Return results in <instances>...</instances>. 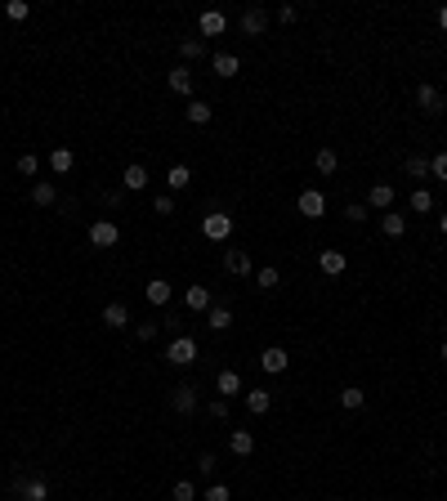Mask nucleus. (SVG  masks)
<instances>
[{
	"label": "nucleus",
	"mask_w": 447,
	"mask_h": 501,
	"mask_svg": "<svg viewBox=\"0 0 447 501\" xmlns=\"http://www.w3.org/2000/svg\"><path fill=\"white\" fill-rule=\"evenodd\" d=\"M166 358L175 367H193L197 363V340L193 336H175V340H170V349H166Z\"/></svg>",
	"instance_id": "1"
},
{
	"label": "nucleus",
	"mask_w": 447,
	"mask_h": 501,
	"mask_svg": "<svg viewBox=\"0 0 447 501\" xmlns=\"http://www.w3.org/2000/svg\"><path fill=\"white\" fill-rule=\"evenodd\" d=\"M296 206H300L304 220H322V215H327V197H322L318 188H304V193L296 197Z\"/></svg>",
	"instance_id": "2"
},
{
	"label": "nucleus",
	"mask_w": 447,
	"mask_h": 501,
	"mask_svg": "<svg viewBox=\"0 0 447 501\" xmlns=\"http://www.w3.org/2000/svg\"><path fill=\"white\" fill-rule=\"evenodd\" d=\"M202 233H206V238H211V242H228V238H233V215H206V220H202Z\"/></svg>",
	"instance_id": "3"
},
{
	"label": "nucleus",
	"mask_w": 447,
	"mask_h": 501,
	"mask_svg": "<svg viewBox=\"0 0 447 501\" xmlns=\"http://www.w3.org/2000/svg\"><path fill=\"white\" fill-rule=\"evenodd\" d=\"M260 367H264V372H273V376H282V372L291 367V354H287L282 345H269V349L260 354Z\"/></svg>",
	"instance_id": "4"
},
{
	"label": "nucleus",
	"mask_w": 447,
	"mask_h": 501,
	"mask_svg": "<svg viewBox=\"0 0 447 501\" xmlns=\"http://www.w3.org/2000/svg\"><path fill=\"white\" fill-rule=\"evenodd\" d=\"M117 238H121V229L112 220H94L90 224V242L94 247H117Z\"/></svg>",
	"instance_id": "5"
},
{
	"label": "nucleus",
	"mask_w": 447,
	"mask_h": 501,
	"mask_svg": "<svg viewBox=\"0 0 447 501\" xmlns=\"http://www.w3.org/2000/svg\"><path fill=\"white\" fill-rule=\"evenodd\" d=\"M416 103H421V112H430V117H443V108H447V99L434 90V85H421V90H416Z\"/></svg>",
	"instance_id": "6"
},
{
	"label": "nucleus",
	"mask_w": 447,
	"mask_h": 501,
	"mask_svg": "<svg viewBox=\"0 0 447 501\" xmlns=\"http://www.w3.org/2000/svg\"><path fill=\"white\" fill-rule=\"evenodd\" d=\"M197 27H202V36H224V32H228L224 9H206V14L197 18Z\"/></svg>",
	"instance_id": "7"
},
{
	"label": "nucleus",
	"mask_w": 447,
	"mask_h": 501,
	"mask_svg": "<svg viewBox=\"0 0 447 501\" xmlns=\"http://www.w3.org/2000/svg\"><path fill=\"white\" fill-rule=\"evenodd\" d=\"M264 27H269V14H264V9H246V14H242V32L246 36H255V41H260V36H264Z\"/></svg>",
	"instance_id": "8"
},
{
	"label": "nucleus",
	"mask_w": 447,
	"mask_h": 501,
	"mask_svg": "<svg viewBox=\"0 0 447 501\" xmlns=\"http://www.w3.org/2000/svg\"><path fill=\"white\" fill-rule=\"evenodd\" d=\"M367 206L372 211H389L394 206V184H372L367 188Z\"/></svg>",
	"instance_id": "9"
},
{
	"label": "nucleus",
	"mask_w": 447,
	"mask_h": 501,
	"mask_svg": "<svg viewBox=\"0 0 447 501\" xmlns=\"http://www.w3.org/2000/svg\"><path fill=\"white\" fill-rule=\"evenodd\" d=\"M170 408L175 412H193L197 408V390L193 385H175V390H170Z\"/></svg>",
	"instance_id": "10"
},
{
	"label": "nucleus",
	"mask_w": 447,
	"mask_h": 501,
	"mask_svg": "<svg viewBox=\"0 0 447 501\" xmlns=\"http://www.w3.org/2000/svg\"><path fill=\"white\" fill-rule=\"evenodd\" d=\"M318 269L327 273V278H336V273H345V269H349L345 251H322V255H318Z\"/></svg>",
	"instance_id": "11"
},
{
	"label": "nucleus",
	"mask_w": 447,
	"mask_h": 501,
	"mask_svg": "<svg viewBox=\"0 0 447 501\" xmlns=\"http://www.w3.org/2000/svg\"><path fill=\"white\" fill-rule=\"evenodd\" d=\"M224 269L233 273V278H246V273H251V255L246 251H224Z\"/></svg>",
	"instance_id": "12"
},
{
	"label": "nucleus",
	"mask_w": 447,
	"mask_h": 501,
	"mask_svg": "<svg viewBox=\"0 0 447 501\" xmlns=\"http://www.w3.org/2000/svg\"><path fill=\"white\" fill-rule=\"evenodd\" d=\"M246 412H255V417H264V412H269L273 408V394L269 390H246Z\"/></svg>",
	"instance_id": "13"
},
{
	"label": "nucleus",
	"mask_w": 447,
	"mask_h": 501,
	"mask_svg": "<svg viewBox=\"0 0 447 501\" xmlns=\"http://www.w3.org/2000/svg\"><path fill=\"white\" fill-rule=\"evenodd\" d=\"M121 184H126V193H144V188H148V170L144 166H126V175H121Z\"/></svg>",
	"instance_id": "14"
},
{
	"label": "nucleus",
	"mask_w": 447,
	"mask_h": 501,
	"mask_svg": "<svg viewBox=\"0 0 447 501\" xmlns=\"http://www.w3.org/2000/svg\"><path fill=\"white\" fill-rule=\"evenodd\" d=\"M103 323H108V327H112V332H121V327H126V323H130V309H126V305H121V300H112V305H108V309H103Z\"/></svg>",
	"instance_id": "15"
},
{
	"label": "nucleus",
	"mask_w": 447,
	"mask_h": 501,
	"mask_svg": "<svg viewBox=\"0 0 447 501\" xmlns=\"http://www.w3.org/2000/svg\"><path fill=\"white\" fill-rule=\"evenodd\" d=\"M228 448H233L237 457H251V452H255V434L251 430H233V434H228Z\"/></svg>",
	"instance_id": "16"
},
{
	"label": "nucleus",
	"mask_w": 447,
	"mask_h": 501,
	"mask_svg": "<svg viewBox=\"0 0 447 501\" xmlns=\"http://www.w3.org/2000/svg\"><path fill=\"white\" fill-rule=\"evenodd\" d=\"M144 296H148V305H170V282L166 278H152L144 287Z\"/></svg>",
	"instance_id": "17"
},
{
	"label": "nucleus",
	"mask_w": 447,
	"mask_h": 501,
	"mask_svg": "<svg viewBox=\"0 0 447 501\" xmlns=\"http://www.w3.org/2000/svg\"><path fill=\"white\" fill-rule=\"evenodd\" d=\"M380 233H385V238H403V233H407V215L403 211L385 215V220H380Z\"/></svg>",
	"instance_id": "18"
},
{
	"label": "nucleus",
	"mask_w": 447,
	"mask_h": 501,
	"mask_svg": "<svg viewBox=\"0 0 447 501\" xmlns=\"http://www.w3.org/2000/svg\"><path fill=\"white\" fill-rule=\"evenodd\" d=\"M206 327H211V332H228V327H233V314H228L224 305H211V314H206Z\"/></svg>",
	"instance_id": "19"
},
{
	"label": "nucleus",
	"mask_w": 447,
	"mask_h": 501,
	"mask_svg": "<svg viewBox=\"0 0 447 501\" xmlns=\"http://www.w3.org/2000/svg\"><path fill=\"white\" fill-rule=\"evenodd\" d=\"M188 309H193V314H211V291L206 287H188Z\"/></svg>",
	"instance_id": "20"
},
{
	"label": "nucleus",
	"mask_w": 447,
	"mask_h": 501,
	"mask_svg": "<svg viewBox=\"0 0 447 501\" xmlns=\"http://www.w3.org/2000/svg\"><path fill=\"white\" fill-rule=\"evenodd\" d=\"M215 72H220V77H237V72H242V59H237V54H215Z\"/></svg>",
	"instance_id": "21"
},
{
	"label": "nucleus",
	"mask_w": 447,
	"mask_h": 501,
	"mask_svg": "<svg viewBox=\"0 0 447 501\" xmlns=\"http://www.w3.org/2000/svg\"><path fill=\"white\" fill-rule=\"evenodd\" d=\"M215 390H220L224 399H228V394H242V376H237V372H220V376H215Z\"/></svg>",
	"instance_id": "22"
},
{
	"label": "nucleus",
	"mask_w": 447,
	"mask_h": 501,
	"mask_svg": "<svg viewBox=\"0 0 447 501\" xmlns=\"http://www.w3.org/2000/svg\"><path fill=\"white\" fill-rule=\"evenodd\" d=\"M23 497L27 501H50V484L45 479H23Z\"/></svg>",
	"instance_id": "23"
},
{
	"label": "nucleus",
	"mask_w": 447,
	"mask_h": 501,
	"mask_svg": "<svg viewBox=\"0 0 447 501\" xmlns=\"http://www.w3.org/2000/svg\"><path fill=\"white\" fill-rule=\"evenodd\" d=\"M211 117H215V112H211V103H202V99H193V103H188V121H193V126H211Z\"/></svg>",
	"instance_id": "24"
},
{
	"label": "nucleus",
	"mask_w": 447,
	"mask_h": 501,
	"mask_svg": "<svg viewBox=\"0 0 447 501\" xmlns=\"http://www.w3.org/2000/svg\"><path fill=\"white\" fill-rule=\"evenodd\" d=\"M76 166V157H72V148H54L50 153V170H59V175H68V170Z\"/></svg>",
	"instance_id": "25"
},
{
	"label": "nucleus",
	"mask_w": 447,
	"mask_h": 501,
	"mask_svg": "<svg viewBox=\"0 0 447 501\" xmlns=\"http://www.w3.org/2000/svg\"><path fill=\"white\" fill-rule=\"evenodd\" d=\"M313 166L322 170V175H336V166H340V157H336V148H318V157H313Z\"/></svg>",
	"instance_id": "26"
},
{
	"label": "nucleus",
	"mask_w": 447,
	"mask_h": 501,
	"mask_svg": "<svg viewBox=\"0 0 447 501\" xmlns=\"http://www.w3.org/2000/svg\"><path fill=\"white\" fill-rule=\"evenodd\" d=\"M170 90H175V94H193V72L175 68V72H170Z\"/></svg>",
	"instance_id": "27"
},
{
	"label": "nucleus",
	"mask_w": 447,
	"mask_h": 501,
	"mask_svg": "<svg viewBox=\"0 0 447 501\" xmlns=\"http://www.w3.org/2000/svg\"><path fill=\"white\" fill-rule=\"evenodd\" d=\"M32 202H36V206H54V202H59V193H54V184H50V179L32 188Z\"/></svg>",
	"instance_id": "28"
},
{
	"label": "nucleus",
	"mask_w": 447,
	"mask_h": 501,
	"mask_svg": "<svg viewBox=\"0 0 447 501\" xmlns=\"http://www.w3.org/2000/svg\"><path fill=\"white\" fill-rule=\"evenodd\" d=\"M407 206H412V211H416V215H425V211H434V197H430V188H416V193H412V202H407Z\"/></svg>",
	"instance_id": "29"
},
{
	"label": "nucleus",
	"mask_w": 447,
	"mask_h": 501,
	"mask_svg": "<svg viewBox=\"0 0 447 501\" xmlns=\"http://www.w3.org/2000/svg\"><path fill=\"white\" fill-rule=\"evenodd\" d=\"M340 403H345L349 412H358V408H363V403H367V394L358 390V385H349V390H340Z\"/></svg>",
	"instance_id": "30"
},
{
	"label": "nucleus",
	"mask_w": 447,
	"mask_h": 501,
	"mask_svg": "<svg viewBox=\"0 0 447 501\" xmlns=\"http://www.w3.org/2000/svg\"><path fill=\"white\" fill-rule=\"evenodd\" d=\"M188 179H193V170H188V166H170L166 184H170V188H175V193H179V188H188Z\"/></svg>",
	"instance_id": "31"
},
{
	"label": "nucleus",
	"mask_w": 447,
	"mask_h": 501,
	"mask_svg": "<svg viewBox=\"0 0 447 501\" xmlns=\"http://www.w3.org/2000/svg\"><path fill=\"white\" fill-rule=\"evenodd\" d=\"M27 14H32V5H27V0H9V5H5V18H9V23H23Z\"/></svg>",
	"instance_id": "32"
},
{
	"label": "nucleus",
	"mask_w": 447,
	"mask_h": 501,
	"mask_svg": "<svg viewBox=\"0 0 447 501\" xmlns=\"http://www.w3.org/2000/svg\"><path fill=\"white\" fill-rule=\"evenodd\" d=\"M403 170H407L412 179H425V175H430V162H425V157H407Z\"/></svg>",
	"instance_id": "33"
},
{
	"label": "nucleus",
	"mask_w": 447,
	"mask_h": 501,
	"mask_svg": "<svg viewBox=\"0 0 447 501\" xmlns=\"http://www.w3.org/2000/svg\"><path fill=\"white\" fill-rule=\"evenodd\" d=\"M278 282H282V273L273 269V264H264V269H260V291H273Z\"/></svg>",
	"instance_id": "34"
},
{
	"label": "nucleus",
	"mask_w": 447,
	"mask_h": 501,
	"mask_svg": "<svg viewBox=\"0 0 447 501\" xmlns=\"http://www.w3.org/2000/svg\"><path fill=\"white\" fill-rule=\"evenodd\" d=\"M179 54L193 63V59H202V54H206V45H202V41H179Z\"/></svg>",
	"instance_id": "35"
},
{
	"label": "nucleus",
	"mask_w": 447,
	"mask_h": 501,
	"mask_svg": "<svg viewBox=\"0 0 447 501\" xmlns=\"http://www.w3.org/2000/svg\"><path fill=\"white\" fill-rule=\"evenodd\" d=\"M430 175L439 179V184H447V153H439V157H430Z\"/></svg>",
	"instance_id": "36"
},
{
	"label": "nucleus",
	"mask_w": 447,
	"mask_h": 501,
	"mask_svg": "<svg viewBox=\"0 0 447 501\" xmlns=\"http://www.w3.org/2000/svg\"><path fill=\"white\" fill-rule=\"evenodd\" d=\"M175 501H197V488L188 484V479H179L175 484Z\"/></svg>",
	"instance_id": "37"
},
{
	"label": "nucleus",
	"mask_w": 447,
	"mask_h": 501,
	"mask_svg": "<svg viewBox=\"0 0 447 501\" xmlns=\"http://www.w3.org/2000/svg\"><path fill=\"white\" fill-rule=\"evenodd\" d=\"M36 170H41V162H36L32 153H23V157H18V175H36Z\"/></svg>",
	"instance_id": "38"
},
{
	"label": "nucleus",
	"mask_w": 447,
	"mask_h": 501,
	"mask_svg": "<svg viewBox=\"0 0 447 501\" xmlns=\"http://www.w3.org/2000/svg\"><path fill=\"white\" fill-rule=\"evenodd\" d=\"M345 220H349V224H363V220H367V206H363V202L345 206Z\"/></svg>",
	"instance_id": "39"
},
{
	"label": "nucleus",
	"mask_w": 447,
	"mask_h": 501,
	"mask_svg": "<svg viewBox=\"0 0 447 501\" xmlns=\"http://www.w3.org/2000/svg\"><path fill=\"white\" fill-rule=\"evenodd\" d=\"M152 211H157V215H175V202L161 193V197H152Z\"/></svg>",
	"instance_id": "40"
},
{
	"label": "nucleus",
	"mask_w": 447,
	"mask_h": 501,
	"mask_svg": "<svg viewBox=\"0 0 447 501\" xmlns=\"http://www.w3.org/2000/svg\"><path fill=\"white\" fill-rule=\"evenodd\" d=\"M206 412H211L215 421H228V399H211V408H206Z\"/></svg>",
	"instance_id": "41"
},
{
	"label": "nucleus",
	"mask_w": 447,
	"mask_h": 501,
	"mask_svg": "<svg viewBox=\"0 0 447 501\" xmlns=\"http://www.w3.org/2000/svg\"><path fill=\"white\" fill-rule=\"evenodd\" d=\"M206 501H233V493H228V484H215L206 488Z\"/></svg>",
	"instance_id": "42"
},
{
	"label": "nucleus",
	"mask_w": 447,
	"mask_h": 501,
	"mask_svg": "<svg viewBox=\"0 0 447 501\" xmlns=\"http://www.w3.org/2000/svg\"><path fill=\"white\" fill-rule=\"evenodd\" d=\"M157 327H161V323H139L135 336H139V340H152V336H157Z\"/></svg>",
	"instance_id": "43"
},
{
	"label": "nucleus",
	"mask_w": 447,
	"mask_h": 501,
	"mask_svg": "<svg viewBox=\"0 0 447 501\" xmlns=\"http://www.w3.org/2000/svg\"><path fill=\"white\" fill-rule=\"evenodd\" d=\"M197 470H202V475H211V470H215V452H202V457H197Z\"/></svg>",
	"instance_id": "44"
},
{
	"label": "nucleus",
	"mask_w": 447,
	"mask_h": 501,
	"mask_svg": "<svg viewBox=\"0 0 447 501\" xmlns=\"http://www.w3.org/2000/svg\"><path fill=\"white\" fill-rule=\"evenodd\" d=\"M439 27L447 32V5H439Z\"/></svg>",
	"instance_id": "45"
},
{
	"label": "nucleus",
	"mask_w": 447,
	"mask_h": 501,
	"mask_svg": "<svg viewBox=\"0 0 447 501\" xmlns=\"http://www.w3.org/2000/svg\"><path fill=\"white\" fill-rule=\"evenodd\" d=\"M439 358H443V363H447V340H443V349H439Z\"/></svg>",
	"instance_id": "46"
},
{
	"label": "nucleus",
	"mask_w": 447,
	"mask_h": 501,
	"mask_svg": "<svg viewBox=\"0 0 447 501\" xmlns=\"http://www.w3.org/2000/svg\"><path fill=\"white\" fill-rule=\"evenodd\" d=\"M439 229H443V233H447V211H443V220H439Z\"/></svg>",
	"instance_id": "47"
}]
</instances>
